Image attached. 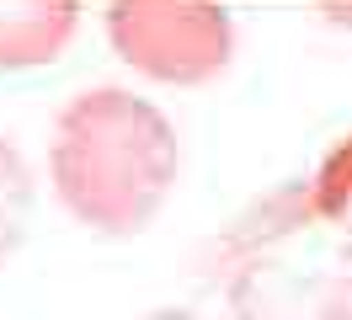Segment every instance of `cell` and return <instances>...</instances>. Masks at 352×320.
I'll use <instances>...</instances> for the list:
<instances>
[{
    "label": "cell",
    "mask_w": 352,
    "mask_h": 320,
    "mask_svg": "<svg viewBox=\"0 0 352 320\" xmlns=\"http://www.w3.org/2000/svg\"><path fill=\"white\" fill-rule=\"evenodd\" d=\"M305 182H309V203H315V224L352 246V134H342L320 155V166Z\"/></svg>",
    "instance_id": "7"
},
{
    "label": "cell",
    "mask_w": 352,
    "mask_h": 320,
    "mask_svg": "<svg viewBox=\"0 0 352 320\" xmlns=\"http://www.w3.org/2000/svg\"><path fill=\"white\" fill-rule=\"evenodd\" d=\"M230 320H352V267L320 262L299 267L283 251H267L224 273Z\"/></svg>",
    "instance_id": "3"
},
{
    "label": "cell",
    "mask_w": 352,
    "mask_h": 320,
    "mask_svg": "<svg viewBox=\"0 0 352 320\" xmlns=\"http://www.w3.org/2000/svg\"><path fill=\"white\" fill-rule=\"evenodd\" d=\"M80 0H0V70H38L69 48Z\"/></svg>",
    "instance_id": "5"
},
{
    "label": "cell",
    "mask_w": 352,
    "mask_h": 320,
    "mask_svg": "<svg viewBox=\"0 0 352 320\" xmlns=\"http://www.w3.org/2000/svg\"><path fill=\"white\" fill-rule=\"evenodd\" d=\"M32 203H38V176L32 160L11 134H0V267L22 251L27 224H32Z\"/></svg>",
    "instance_id": "6"
},
{
    "label": "cell",
    "mask_w": 352,
    "mask_h": 320,
    "mask_svg": "<svg viewBox=\"0 0 352 320\" xmlns=\"http://www.w3.org/2000/svg\"><path fill=\"white\" fill-rule=\"evenodd\" d=\"M139 320H203L198 310H182V304H160V310H144Z\"/></svg>",
    "instance_id": "9"
},
{
    "label": "cell",
    "mask_w": 352,
    "mask_h": 320,
    "mask_svg": "<svg viewBox=\"0 0 352 320\" xmlns=\"http://www.w3.org/2000/svg\"><path fill=\"white\" fill-rule=\"evenodd\" d=\"M315 11L331 21V27H342V32H352V0H315Z\"/></svg>",
    "instance_id": "8"
},
{
    "label": "cell",
    "mask_w": 352,
    "mask_h": 320,
    "mask_svg": "<svg viewBox=\"0 0 352 320\" xmlns=\"http://www.w3.org/2000/svg\"><path fill=\"white\" fill-rule=\"evenodd\" d=\"M112 54L160 85H208L235 59L224 0H107Z\"/></svg>",
    "instance_id": "2"
},
{
    "label": "cell",
    "mask_w": 352,
    "mask_h": 320,
    "mask_svg": "<svg viewBox=\"0 0 352 320\" xmlns=\"http://www.w3.org/2000/svg\"><path fill=\"white\" fill-rule=\"evenodd\" d=\"M305 230H315V203H309V182H305V176H294V182L272 187L267 198H256L251 209L235 213V219L208 240L203 267H208V277L219 283L224 273H235V267L251 262V256L283 251L288 240H299Z\"/></svg>",
    "instance_id": "4"
},
{
    "label": "cell",
    "mask_w": 352,
    "mask_h": 320,
    "mask_svg": "<svg viewBox=\"0 0 352 320\" xmlns=\"http://www.w3.org/2000/svg\"><path fill=\"white\" fill-rule=\"evenodd\" d=\"M182 171L176 123L129 85L75 91L48 139V176L75 224L96 235H139L166 209Z\"/></svg>",
    "instance_id": "1"
}]
</instances>
